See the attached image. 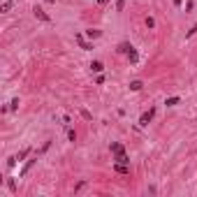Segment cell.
<instances>
[{"label": "cell", "mask_w": 197, "mask_h": 197, "mask_svg": "<svg viewBox=\"0 0 197 197\" xmlns=\"http://www.w3.org/2000/svg\"><path fill=\"white\" fill-rule=\"evenodd\" d=\"M28 153H30V148H23V151H19V153H16V160H23Z\"/></svg>", "instance_id": "9c48e42d"}, {"label": "cell", "mask_w": 197, "mask_h": 197, "mask_svg": "<svg viewBox=\"0 0 197 197\" xmlns=\"http://www.w3.org/2000/svg\"><path fill=\"white\" fill-rule=\"evenodd\" d=\"M174 5H176V7H178V5H181V0H174Z\"/></svg>", "instance_id": "ac0fdd59"}, {"label": "cell", "mask_w": 197, "mask_h": 197, "mask_svg": "<svg viewBox=\"0 0 197 197\" xmlns=\"http://www.w3.org/2000/svg\"><path fill=\"white\" fill-rule=\"evenodd\" d=\"M91 70H93V72H102V70H104V65L100 63V61H93V63H91Z\"/></svg>", "instance_id": "5b68a950"}, {"label": "cell", "mask_w": 197, "mask_h": 197, "mask_svg": "<svg viewBox=\"0 0 197 197\" xmlns=\"http://www.w3.org/2000/svg\"><path fill=\"white\" fill-rule=\"evenodd\" d=\"M9 109H19V98H14V100H12V104H9Z\"/></svg>", "instance_id": "5bb4252c"}, {"label": "cell", "mask_w": 197, "mask_h": 197, "mask_svg": "<svg viewBox=\"0 0 197 197\" xmlns=\"http://www.w3.org/2000/svg\"><path fill=\"white\" fill-rule=\"evenodd\" d=\"M153 116H156V109H148L146 114L141 116V121H139V123H141V125H148V123L153 121Z\"/></svg>", "instance_id": "3957f363"}, {"label": "cell", "mask_w": 197, "mask_h": 197, "mask_svg": "<svg viewBox=\"0 0 197 197\" xmlns=\"http://www.w3.org/2000/svg\"><path fill=\"white\" fill-rule=\"evenodd\" d=\"M104 3H107V0H98V5H104Z\"/></svg>", "instance_id": "d6986e66"}, {"label": "cell", "mask_w": 197, "mask_h": 197, "mask_svg": "<svg viewBox=\"0 0 197 197\" xmlns=\"http://www.w3.org/2000/svg\"><path fill=\"white\" fill-rule=\"evenodd\" d=\"M114 169L118 172V174H130V165H125V162H116Z\"/></svg>", "instance_id": "277c9868"}, {"label": "cell", "mask_w": 197, "mask_h": 197, "mask_svg": "<svg viewBox=\"0 0 197 197\" xmlns=\"http://www.w3.org/2000/svg\"><path fill=\"white\" fill-rule=\"evenodd\" d=\"M195 33H197V23H195V26H193V28H190V30H188V37H193Z\"/></svg>", "instance_id": "e0dca14e"}, {"label": "cell", "mask_w": 197, "mask_h": 197, "mask_svg": "<svg viewBox=\"0 0 197 197\" xmlns=\"http://www.w3.org/2000/svg\"><path fill=\"white\" fill-rule=\"evenodd\" d=\"M88 33V37H100V30H93V28H91V30H86Z\"/></svg>", "instance_id": "4fadbf2b"}, {"label": "cell", "mask_w": 197, "mask_h": 197, "mask_svg": "<svg viewBox=\"0 0 197 197\" xmlns=\"http://www.w3.org/2000/svg\"><path fill=\"white\" fill-rule=\"evenodd\" d=\"M33 14L37 16L40 21H44V23H49V21H51V19H49V14H46V12L42 9V7H35V9H33Z\"/></svg>", "instance_id": "7a4b0ae2"}, {"label": "cell", "mask_w": 197, "mask_h": 197, "mask_svg": "<svg viewBox=\"0 0 197 197\" xmlns=\"http://www.w3.org/2000/svg\"><path fill=\"white\" fill-rule=\"evenodd\" d=\"M123 7H125V0H118V3H116V9L123 12Z\"/></svg>", "instance_id": "9a60e30c"}, {"label": "cell", "mask_w": 197, "mask_h": 197, "mask_svg": "<svg viewBox=\"0 0 197 197\" xmlns=\"http://www.w3.org/2000/svg\"><path fill=\"white\" fill-rule=\"evenodd\" d=\"M111 153L116 156V162H125V165H130V158L125 156V148H123V144L114 141V144H111Z\"/></svg>", "instance_id": "6da1fadb"}, {"label": "cell", "mask_w": 197, "mask_h": 197, "mask_svg": "<svg viewBox=\"0 0 197 197\" xmlns=\"http://www.w3.org/2000/svg\"><path fill=\"white\" fill-rule=\"evenodd\" d=\"M33 165H35V160H28V162H26V167L21 169V176H23V174H28V169H30Z\"/></svg>", "instance_id": "30bf717a"}, {"label": "cell", "mask_w": 197, "mask_h": 197, "mask_svg": "<svg viewBox=\"0 0 197 197\" xmlns=\"http://www.w3.org/2000/svg\"><path fill=\"white\" fill-rule=\"evenodd\" d=\"M178 102H181L178 98H167V102H165V104H167V107H176Z\"/></svg>", "instance_id": "52a82bcc"}, {"label": "cell", "mask_w": 197, "mask_h": 197, "mask_svg": "<svg viewBox=\"0 0 197 197\" xmlns=\"http://www.w3.org/2000/svg\"><path fill=\"white\" fill-rule=\"evenodd\" d=\"M141 86H144L141 81H132L130 83V91H141Z\"/></svg>", "instance_id": "ba28073f"}, {"label": "cell", "mask_w": 197, "mask_h": 197, "mask_svg": "<svg viewBox=\"0 0 197 197\" xmlns=\"http://www.w3.org/2000/svg\"><path fill=\"white\" fill-rule=\"evenodd\" d=\"M12 5H14L12 0H7V3H3V7H0V12H9V9H12Z\"/></svg>", "instance_id": "7c38bea8"}, {"label": "cell", "mask_w": 197, "mask_h": 197, "mask_svg": "<svg viewBox=\"0 0 197 197\" xmlns=\"http://www.w3.org/2000/svg\"><path fill=\"white\" fill-rule=\"evenodd\" d=\"M128 58H130V63H137V51L130 49V51H128Z\"/></svg>", "instance_id": "8fae6325"}, {"label": "cell", "mask_w": 197, "mask_h": 197, "mask_svg": "<svg viewBox=\"0 0 197 197\" xmlns=\"http://www.w3.org/2000/svg\"><path fill=\"white\" fill-rule=\"evenodd\" d=\"M77 42H79V44H81V49H93V46H91V44H88V42H86V40H83V37H81V35H77Z\"/></svg>", "instance_id": "8992f818"}, {"label": "cell", "mask_w": 197, "mask_h": 197, "mask_svg": "<svg viewBox=\"0 0 197 197\" xmlns=\"http://www.w3.org/2000/svg\"><path fill=\"white\" fill-rule=\"evenodd\" d=\"M67 137H70V141H77V132H74V130H70Z\"/></svg>", "instance_id": "2e32d148"}]
</instances>
